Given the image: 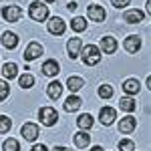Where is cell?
<instances>
[{
	"label": "cell",
	"instance_id": "19",
	"mask_svg": "<svg viewBox=\"0 0 151 151\" xmlns=\"http://www.w3.org/2000/svg\"><path fill=\"white\" fill-rule=\"evenodd\" d=\"M123 91H125L129 97L137 95L139 93V81H137V79H127V81L123 83Z\"/></svg>",
	"mask_w": 151,
	"mask_h": 151
},
{
	"label": "cell",
	"instance_id": "32",
	"mask_svg": "<svg viewBox=\"0 0 151 151\" xmlns=\"http://www.w3.org/2000/svg\"><path fill=\"white\" fill-rule=\"evenodd\" d=\"M129 2H131V0H111V4H113V6H117V8L129 6Z\"/></svg>",
	"mask_w": 151,
	"mask_h": 151
},
{
	"label": "cell",
	"instance_id": "37",
	"mask_svg": "<svg viewBox=\"0 0 151 151\" xmlns=\"http://www.w3.org/2000/svg\"><path fill=\"white\" fill-rule=\"evenodd\" d=\"M40 2H55V0H40Z\"/></svg>",
	"mask_w": 151,
	"mask_h": 151
},
{
	"label": "cell",
	"instance_id": "15",
	"mask_svg": "<svg viewBox=\"0 0 151 151\" xmlns=\"http://www.w3.org/2000/svg\"><path fill=\"white\" fill-rule=\"evenodd\" d=\"M42 73L47 75V77H55V75H58V70H60V67H58V63L57 60H52V58H48L47 63L42 65Z\"/></svg>",
	"mask_w": 151,
	"mask_h": 151
},
{
	"label": "cell",
	"instance_id": "26",
	"mask_svg": "<svg viewBox=\"0 0 151 151\" xmlns=\"http://www.w3.org/2000/svg\"><path fill=\"white\" fill-rule=\"evenodd\" d=\"M18 83H20V87H22V89H30V87L35 85V77H32V75H28V73H24V75L18 77Z\"/></svg>",
	"mask_w": 151,
	"mask_h": 151
},
{
	"label": "cell",
	"instance_id": "35",
	"mask_svg": "<svg viewBox=\"0 0 151 151\" xmlns=\"http://www.w3.org/2000/svg\"><path fill=\"white\" fill-rule=\"evenodd\" d=\"M52 151H69V149H67V147H58V145H57V147H55Z\"/></svg>",
	"mask_w": 151,
	"mask_h": 151
},
{
	"label": "cell",
	"instance_id": "29",
	"mask_svg": "<svg viewBox=\"0 0 151 151\" xmlns=\"http://www.w3.org/2000/svg\"><path fill=\"white\" fill-rule=\"evenodd\" d=\"M99 97H101V99H111V97H113V87L101 85V87H99Z\"/></svg>",
	"mask_w": 151,
	"mask_h": 151
},
{
	"label": "cell",
	"instance_id": "33",
	"mask_svg": "<svg viewBox=\"0 0 151 151\" xmlns=\"http://www.w3.org/2000/svg\"><path fill=\"white\" fill-rule=\"evenodd\" d=\"M30 151H48V149L45 147V145H42V143H38V145H35V147H32Z\"/></svg>",
	"mask_w": 151,
	"mask_h": 151
},
{
	"label": "cell",
	"instance_id": "22",
	"mask_svg": "<svg viewBox=\"0 0 151 151\" xmlns=\"http://www.w3.org/2000/svg\"><path fill=\"white\" fill-rule=\"evenodd\" d=\"M119 107H121V111H125V113H133V111L137 109V105H135V101H133L131 97H121Z\"/></svg>",
	"mask_w": 151,
	"mask_h": 151
},
{
	"label": "cell",
	"instance_id": "12",
	"mask_svg": "<svg viewBox=\"0 0 151 151\" xmlns=\"http://www.w3.org/2000/svg\"><path fill=\"white\" fill-rule=\"evenodd\" d=\"M115 117H117V113H115L113 107H103L101 113H99V119H101L103 125H111V123L115 121Z\"/></svg>",
	"mask_w": 151,
	"mask_h": 151
},
{
	"label": "cell",
	"instance_id": "10",
	"mask_svg": "<svg viewBox=\"0 0 151 151\" xmlns=\"http://www.w3.org/2000/svg\"><path fill=\"white\" fill-rule=\"evenodd\" d=\"M99 50H103L107 55H111V52H115L117 50V40L113 36H103L101 38V45H99Z\"/></svg>",
	"mask_w": 151,
	"mask_h": 151
},
{
	"label": "cell",
	"instance_id": "13",
	"mask_svg": "<svg viewBox=\"0 0 151 151\" xmlns=\"http://www.w3.org/2000/svg\"><path fill=\"white\" fill-rule=\"evenodd\" d=\"M22 137L26 141H35L36 137H38V125H35V123L22 125Z\"/></svg>",
	"mask_w": 151,
	"mask_h": 151
},
{
	"label": "cell",
	"instance_id": "21",
	"mask_svg": "<svg viewBox=\"0 0 151 151\" xmlns=\"http://www.w3.org/2000/svg\"><path fill=\"white\" fill-rule=\"evenodd\" d=\"M2 45H4L6 48H16V45H18V36L14 35V32H10V30L4 32V35H2Z\"/></svg>",
	"mask_w": 151,
	"mask_h": 151
},
{
	"label": "cell",
	"instance_id": "28",
	"mask_svg": "<svg viewBox=\"0 0 151 151\" xmlns=\"http://www.w3.org/2000/svg\"><path fill=\"white\" fill-rule=\"evenodd\" d=\"M12 127V121L6 115H0V133H8Z\"/></svg>",
	"mask_w": 151,
	"mask_h": 151
},
{
	"label": "cell",
	"instance_id": "6",
	"mask_svg": "<svg viewBox=\"0 0 151 151\" xmlns=\"http://www.w3.org/2000/svg\"><path fill=\"white\" fill-rule=\"evenodd\" d=\"M87 16H89L93 22H103L105 16H107V12H105L103 6H99V4H91V6L87 8Z\"/></svg>",
	"mask_w": 151,
	"mask_h": 151
},
{
	"label": "cell",
	"instance_id": "3",
	"mask_svg": "<svg viewBox=\"0 0 151 151\" xmlns=\"http://www.w3.org/2000/svg\"><path fill=\"white\" fill-rule=\"evenodd\" d=\"M38 117H40V123L47 125V127H52V125L58 121V113L52 109V107H42V109L38 111Z\"/></svg>",
	"mask_w": 151,
	"mask_h": 151
},
{
	"label": "cell",
	"instance_id": "9",
	"mask_svg": "<svg viewBox=\"0 0 151 151\" xmlns=\"http://www.w3.org/2000/svg\"><path fill=\"white\" fill-rule=\"evenodd\" d=\"M67 50H69V57L70 58H77L83 50V40L81 38H70L67 42Z\"/></svg>",
	"mask_w": 151,
	"mask_h": 151
},
{
	"label": "cell",
	"instance_id": "1",
	"mask_svg": "<svg viewBox=\"0 0 151 151\" xmlns=\"http://www.w3.org/2000/svg\"><path fill=\"white\" fill-rule=\"evenodd\" d=\"M79 57L83 58V63L87 67H93V65H97L101 60V50H99V47H95V45H87V47H83Z\"/></svg>",
	"mask_w": 151,
	"mask_h": 151
},
{
	"label": "cell",
	"instance_id": "31",
	"mask_svg": "<svg viewBox=\"0 0 151 151\" xmlns=\"http://www.w3.org/2000/svg\"><path fill=\"white\" fill-rule=\"evenodd\" d=\"M10 93V87H8V83L6 81H0V101H4L6 97Z\"/></svg>",
	"mask_w": 151,
	"mask_h": 151
},
{
	"label": "cell",
	"instance_id": "8",
	"mask_svg": "<svg viewBox=\"0 0 151 151\" xmlns=\"http://www.w3.org/2000/svg\"><path fill=\"white\" fill-rule=\"evenodd\" d=\"M135 127H137V119L133 115H127V117H123V119L119 121V131H121V133H131Z\"/></svg>",
	"mask_w": 151,
	"mask_h": 151
},
{
	"label": "cell",
	"instance_id": "36",
	"mask_svg": "<svg viewBox=\"0 0 151 151\" xmlns=\"http://www.w3.org/2000/svg\"><path fill=\"white\" fill-rule=\"evenodd\" d=\"M91 151H103V147H99V145H95V147H91Z\"/></svg>",
	"mask_w": 151,
	"mask_h": 151
},
{
	"label": "cell",
	"instance_id": "27",
	"mask_svg": "<svg viewBox=\"0 0 151 151\" xmlns=\"http://www.w3.org/2000/svg\"><path fill=\"white\" fill-rule=\"evenodd\" d=\"M2 149L4 151H20V145H18V141L16 139H6L4 141V145H2Z\"/></svg>",
	"mask_w": 151,
	"mask_h": 151
},
{
	"label": "cell",
	"instance_id": "7",
	"mask_svg": "<svg viewBox=\"0 0 151 151\" xmlns=\"http://www.w3.org/2000/svg\"><path fill=\"white\" fill-rule=\"evenodd\" d=\"M42 55V47L38 45V42H30L28 47L24 48V60H36V58Z\"/></svg>",
	"mask_w": 151,
	"mask_h": 151
},
{
	"label": "cell",
	"instance_id": "18",
	"mask_svg": "<svg viewBox=\"0 0 151 151\" xmlns=\"http://www.w3.org/2000/svg\"><path fill=\"white\" fill-rule=\"evenodd\" d=\"M123 18H125V22H129V24H139L141 20L145 18V14L141 10H127Z\"/></svg>",
	"mask_w": 151,
	"mask_h": 151
},
{
	"label": "cell",
	"instance_id": "11",
	"mask_svg": "<svg viewBox=\"0 0 151 151\" xmlns=\"http://www.w3.org/2000/svg\"><path fill=\"white\" fill-rule=\"evenodd\" d=\"M123 47H125V50L127 52H137L141 48V38L137 35H131L125 38V42H123Z\"/></svg>",
	"mask_w": 151,
	"mask_h": 151
},
{
	"label": "cell",
	"instance_id": "4",
	"mask_svg": "<svg viewBox=\"0 0 151 151\" xmlns=\"http://www.w3.org/2000/svg\"><path fill=\"white\" fill-rule=\"evenodd\" d=\"M48 32L50 35H63L65 30H67V24H65V20L60 18V16H52V18H48Z\"/></svg>",
	"mask_w": 151,
	"mask_h": 151
},
{
	"label": "cell",
	"instance_id": "14",
	"mask_svg": "<svg viewBox=\"0 0 151 151\" xmlns=\"http://www.w3.org/2000/svg\"><path fill=\"white\" fill-rule=\"evenodd\" d=\"M81 105H83L81 97H77V95H70L69 99L65 101V111H67V113H73V111H79V109H81Z\"/></svg>",
	"mask_w": 151,
	"mask_h": 151
},
{
	"label": "cell",
	"instance_id": "25",
	"mask_svg": "<svg viewBox=\"0 0 151 151\" xmlns=\"http://www.w3.org/2000/svg\"><path fill=\"white\" fill-rule=\"evenodd\" d=\"M83 85H85V81H83L81 77H69V81H67V87L73 93H77L79 89H83Z\"/></svg>",
	"mask_w": 151,
	"mask_h": 151
},
{
	"label": "cell",
	"instance_id": "5",
	"mask_svg": "<svg viewBox=\"0 0 151 151\" xmlns=\"http://www.w3.org/2000/svg\"><path fill=\"white\" fill-rule=\"evenodd\" d=\"M0 14H2V18H4L6 22H16V20L20 18L22 10H20V6H4V8L0 10Z\"/></svg>",
	"mask_w": 151,
	"mask_h": 151
},
{
	"label": "cell",
	"instance_id": "34",
	"mask_svg": "<svg viewBox=\"0 0 151 151\" xmlns=\"http://www.w3.org/2000/svg\"><path fill=\"white\" fill-rule=\"evenodd\" d=\"M67 8H69V10H77V2H69Z\"/></svg>",
	"mask_w": 151,
	"mask_h": 151
},
{
	"label": "cell",
	"instance_id": "23",
	"mask_svg": "<svg viewBox=\"0 0 151 151\" xmlns=\"http://www.w3.org/2000/svg\"><path fill=\"white\" fill-rule=\"evenodd\" d=\"M70 28H73L75 32H85V30H87V20H85L83 16H75V18L70 20Z\"/></svg>",
	"mask_w": 151,
	"mask_h": 151
},
{
	"label": "cell",
	"instance_id": "30",
	"mask_svg": "<svg viewBox=\"0 0 151 151\" xmlns=\"http://www.w3.org/2000/svg\"><path fill=\"white\" fill-rule=\"evenodd\" d=\"M119 151H135V143L131 139H121L119 141Z\"/></svg>",
	"mask_w": 151,
	"mask_h": 151
},
{
	"label": "cell",
	"instance_id": "20",
	"mask_svg": "<svg viewBox=\"0 0 151 151\" xmlns=\"http://www.w3.org/2000/svg\"><path fill=\"white\" fill-rule=\"evenodd\" d=\"M47 95L50 97V99H58V97L63 95V85H60V81L50 83V85L47 87Z\"/></svg>",
	"mask_w": 151,
	"mask_h": 151
},
{
	"label": "cell",
	"instance_id": "2",
	"mask_svg": "<svg viewBox=\"0 0 151 151\" xmlns=\"http://www.w3.org/2000/svg\"><path fill=\"white\" fill-rule=\"evenodd\" d=\"M28 16H30L32 20H36V22H42V20L48 18V6L45 2H40V0L30 2V6H28Z\"/></svg>",
	"mask_w": 151,
	"mask_h": 151
},
{
	"label": "cell",
	"instance_id": "24",
	"mask_svg": "<svg viewBox=\"0 0 151 151\" xmlns=\"http://www.w3.org/2000/svg\"><path fill=\"white\" fill-rule=\"evenodd\" d=\"M89 143H91V135H87V131L75 133V145L77 147H87Z\"/></svg>",
	"mask_w": 151,
	"mask_h": 151
},
{
	"label": "cell",
	"instance_id": "16",
	"mask_svg": "<svg viewBox=\"0 0 151 151\" xmlns=\"http://www.w3.org/2000/svg\"><path fill=\"white\" fill-rule=\"evenodd\" d=\"M95 123V119L91 117V113H83V115H79V119H77V125H79V129L81 131H87V129H91Z\"/></svg>",
	"mask_w": 151,
	"mask_h": 151
},
{
	"label": "cell",
	"instance_id": "17",
	"mask_svg": "<svg viewBox=\"0 0 151 151\" xmlns=\"http://www.w3.org/2000/svg\"><path fill=\"white\" fill-rule=\"evenodd\" d=\"M2 75H4V79H16V77H18V67H16V63H4V65H2Z\"/></svg>",
	"mask_w": 151,
	"mask_h": 151
}]
</instances>
